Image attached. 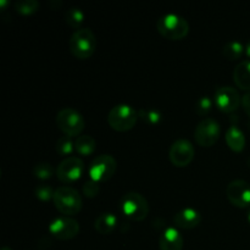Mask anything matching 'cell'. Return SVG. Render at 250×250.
Here are the masks:
<instances>
[{
    "label": "cell",
    "instance_id": "cell-7",
    "mask_svg": "<svg viewBox=\"0 0 250 250\" xmlns=\"http://www.w3.org/2000/svg\"><path fill=\"white\" fill-rule=\"evenodd\" d=\"M117 170V163L114 156L111 155H99L90 163L88 167V175L90 176V180L95 182H106L112 176L115 175Z\"/></svg>",
    "mask_w": 250,
    "mask_h": 250
},
{
    "label": "cell",
    "instance_id": "cell-3",
    "mask_svg": "<svg viewBox=\"0 0 250 250\" xmlns=\"http://www.w3.org/2000/svg\"><path fill=\"white\" fill-rule=\"evenodd\" d=\"M56 210L65 216H75L82 210V198L80 193L72 187H59L55 189L53 198Z\"/></svg>",
    "mask_w": 250,
    "mask_h": 250
},
{
    "label": "cell",
    "instance_id": "cell-19",
    "mask_svg": "<svg viewBox=\"0 0 250 250\" xmlns=\"http://www.w3.org/2000/svg\"><path fill=\"white\" fill-rule=\"evenodd\" d=\"M95 146H97V142L92 136H88V134H81L75 139V150L82 156H88L94 153Z\"/></svg>",
    "mask_w": 250,
    "mask_h": 250
},
{
    "label": "cell",
    "instance_id": "cell-5",
    "mask_svg": "<svg viewBox=\"0 0 250 250\" xmlns=\"http://www.w3.org/2000/svg\"><path fill=\"white\" fill-rule=\"evenodd\" d=\"M56 126L62 132L63 136L70 138L80 137L85 128V120L77 110L72 107H65L56 115Z\"/></svg>",
    "mask_w": 250,
    "mask_h": 250
},
{
    "label": "cell",
    "instance_id": "cell-11",
    "mask_svg": "<svg viewBox=\"0 0 250 250\" xmlns=\"http://www.w3.org/2000/svg\"><path fill=\"white\" fill-rule=\"evenodd\" d=\"M195 150L193 144L188 139H177L171 146L168 159L176 167H186L193 161Z\"/></svg>",
    "mask_w": 250,
    "mask_h": 250
},
{
    "label": "cell",
    "instance_id": "cell-15",
    "mask_svg": "<svg viewBox=\"0 0 250 250\" xmlns=\"http://www.w3.org/2000/svg\"><path fill=\"white\" fill-rule=\"evenodd\" d=\"M183 243L185 241L180 231L175 227H168L159 239V248L160 250H182Z\"/></svg>",
    "mask_w": 250,
    "mask_h": 250
},
{
    "label": "cell",
    "instance_id": "cell-8",
    "mask_svg": "<svg viewBox=\"0 0 250 250\" xmlns=\"http://www.w3.org/2000/svg\"><path fill=\"white\" fill-rule=\"evenodd\" d=\"M220 136H221V127H220L219 122L210 117L202 120L195 127V142L198 143V146H203V148H210L214 146L219 141Z\"/></svg>",
    "mask_w": 250,
    "mask_h": 250
},
{
    "label": "cell",
    "instance_id": "cell-31",
    "mask_svg": "<svg viewBox=\"0 0 250 250\" xmlns=\"http://www.w3.org/2000/svg\"><path fill=\"white\" fill-rule=\"evenodd\" d=\"M1 250H12V249L9 248V247H4V248H2Z\"/></svg>",
    "mask_w": 250,
    "mask_h": 250
},
{
    "label": "cell",
    "instance_id": "cell-24",
    "mask_svg": "<svg viewBox=\"0 0 250 250\" xmlns=\"http://www.w3.org/2000/svg\"><path fill=\"white\" fill-rule=\"evenodd\" d=\"M139 119L143 120L146 125L149 126H154V125H158L161 120L160 112L156 111L153 109H141L138 111Z\"/></svg>",
    "mask_w": 250,
    "mask_h": 250
},
{
    "label": "cell",
    "instance_id": "cell-9",
    "mask_svg": "<svg viewBox=\"0 0 250 250\" xmlns=\"http://www.w3.org/2000/svg\"><path fill=\"white\" fill-rule=\"evenodd\" d=\"M84 172V163L82 159L68 156L59 164L56 176L62 183H73L80 180Z\"/></svg>",
    "mask_w": 250,
    "mask_h": 250
},
{
    "label": "cell",
    "instance_id": "cell-6",
    "mask_svg": "<svg viewBox=\"0 0 250 250\" xmlns=\"http://www.w3.org/2000/svg\"><path fill=\"white\" fill-rule=\"evenodd\" d=\"M120 208H121V211L124 212L125 216L132 221H143L149 214L148 200L137 192L125 194L122 197L121 203H120Z\"/></svg>",
    "mask_w": 250,
    "mask_h": 250
},
{
    "label": "cell",
    "instance_id": "cell-26",
    "mask_svg": "<svg viewBox=\"0 0 250 250\" xmlns=\"http://www.w3.org/2000/svg\"><path fill=\"white\" fill-rule=\"evenodd\" d=\"M212 104H214V102L209 97L200 98L197 102V104H195V111H197L199 116H205V115H208L211 111Z\"/></svg>",
    "mask_w": 250,
    "mask_h": 250
},
{
    "label": "cell",
    "instance_id": "cell-22",
    "mask_svg": "<svg viewBox=\"0 0 250 250\" xmlns=\"http://www.w3.org/2000/svg\"><path fill=\"white\" fill-rule=\"evenodd\" d=\"M38 9L39 2L37 0H20L15 2V10L23 16L36 14Z\"/></svg>",
    "mask_w": 250,
    "mask_h": 250
},
{
    "label": "cell",
    "instance_id": "cell-29",
    "mask_svg": "<svg viewBox=\"0 0 250 250\" xmlns=\"http://www.w3.org/2000/svg\"><path fill=\"white\" fill-rule=\"evenodd\" d=\"M242 105H243V109L246 111V114L250 117V92L244 94V97L242 98Z\"/></svg>",
    "mask_w": 250,
    "mask_h": 250
},
{
    "label": "cell",
    "instance_id": "cell-30",
    "mask_svg": "<svg viewBox=\"0 0 250 250\" xmlns=\"http://www.w3.org/2000/svg\"><path fill=\"white\" fill-rule=\"evenodd\" d=\"M246 55L248 56L249 60H250V41L248 42V44H247V46H246Z\"/></svg>",
    "mask_w": 250,
    "mask_h": 250
},
{
    "label": "cell",
    "instance_id": "cell-28",
    "mask_svg": "<svg viewBox=\"0 0 250 250\" xmlns=\"http://www.w3.org/2000/svg\"><path fill=\"white\" fill-rule=\"evenodd\" d=\"M83 194L85 195L87 198H95L98 194H99L100 192V187H99V183L95 182V181L93 180H89L88 182H85L84 185H83Z\"/></svg>",
    "mask_w": 250,
    "mask_h": 250
},
{
    "label": "cell",
    "instance_id": "cell-14",
    "mask_svg": "<svg viewBox=\"0 0 250 250\" xmlns=\"http://www.w3.org/2000/svg\"><path fill=\"white\" fill-rule=\"evenodd\" d=\"M200 221H202V215L192 208H186V209L181 210L173 217L176 227L182 229H195L197 226H199Z\"/></svg>",
    "mask_w": 250,
    "mask_h": 250
},
{
    "label": "cell",
    "instance_id": "cell-23",
    "mask_svg": "<svg viewBox=\"0 0 250 250\" xmlns=\"http://www.w3.org/2000/svg\"><path fill=\"white\" fill-rule=\"evenodd\" d=\"M55 149H56V153H58L59 155L61 156L71 155V154L73 153V150H75V141H72V139L67 136L61 137V138H59L58 142H56Z\"/></svg>",
    "mask_w": 250,
    "mask_h": 250
},
{
    "label": "cell",
    "instance_id": "cell-32",
    "mask_svg": "<svg viewBox=\"0 0 250 250\" xmlns=\"http://www.w3.org/2000/svg\"><path fill=\"white\" fill-rule=\"evenodd\" d=\"M248 221H249V224H250V209H249V211H248Z\"/></svg>",
    "mask_w": 250,
    "mask_h": 250
},
{
    "label": "cell",
    "instance_id": "cell-21",
    "mask_svg": "<svg viewBox=\"0 0 250 250\" xmlns=\"http://www.w3.org/2000/svg\"><path fill=\"white\" fill-rule=\"evenodd\" d=\"M65 20L68 26L78 31V29H81L83 22H84V14L78 7H71L68 11H66Z\"/></svg>",
    "mask_w": 250,
    "mask_h": 250
},
{
    "label": "cell",
    "instance_id": "cell-10",
    "mask_svg": "<svg viewBox=\"0 0 250 250\" xmlns=\"http://www.w3.org/2000/svg\"><path fill=\"white\" fill-rule=\"evenodd\" d=\"M49 233L59 241H71L80 233V224L68 216L58 217L49 225Z\"/></svg>",
    "mask_w": 250,
    "mask_h": 250
},
{
    "label": "cell",
    "instance_id": "cell-27",
    "mask_svg": "<svg viewBox=\"0 0 250 250\" xmlns=\"http://www.w3.org/2000/svg\"><path fill=\"white\" fill-rule=\"evenodd\" d=\"M54 193L55 190H53V188L48 185H41L34 189V194L42 202H49L50 199H53Z\"/></svg>",
    "mask_w": 250,
    "mask_h": 250
},
{
    "label": "cell",
    "instance_id": "cell-18",
    "mask_svg": "<svg viewBox=\"0 0 250 250\" xmlns=\"http://www.w3.org/2000/svg\"><path fill=\"white\" fill-rule=\"evenodd\" d=\"M117 226V217L112 212H103L95 219L94 229L100 234H110Z\"/></svg>",
    "mask_w": 250,
    "mask_h": 250
},
{
    "label": "cell",
    "instance_id": "cell-13",
    "mask_svg": "<svg viewBox=\"0 0 250 250\" xmlns=\"http://www.w3.org/2000/svg\"><path fill=\"white\" fill-rule=\"evenodd\" d=\"M214 103L220 111L231 114L242 104V97L233 87H221L215 92Z\"/></svg>",
    "mask_w": 250,
    "mask_h": 250
},
{
    "label": "cell",
    "instance_id": "cell-1",
    "mask_svg": "<svg viewBox=\"0 0 250 250\" xmlns=\"http://www.w3.org/2000/svg\"><path fill=\"white\" fill-rule=\"evenodd\" d=\"M97 37L89 28H81L71 36L68 48L76 59L87 60L97 50Z\"/></svg>",
    "mask_w": 250,
    "mask_h": 250
},
{
    "label": "cell",
    "instance_id": "cell-20",
    "mask_svg": "<svg viewBox=\"0 0 250 250\" xmlns=\"http://www.w3.org/2000/svg\"><path fill=\"white\" fill-rule=\"evenodd\" d=\"M222 54H224L229 60L233 61V60H237V59L242 58V55L246 54V48H244V45L241 43V42L233 41V42H229V43H227L226 45L224 46Z\"/></svg>",
    "mask_w": 250,
    "mask_h": 250
},
{
    "label": "cell",
    "instance_id": "cell-25",
    "mask_svg": "<svg viewBox=\"0 0 250 250\" xmlns=\"http://www.w3.org/2000/svg\"><path fill=\"white\" fill-rule=\"evenodd\" d=\"M33 175L36 176V178H38V180H49V178H51V176L54 175V168L50 164L39 163L33 167Z\"/></svg>",
    "mask_w": 250,
    "mask_h": 250
},
{
    "label": "cell",
    "instance_id": "cell-17",
    "mask_svg": "<svg viewBox=\"0 0 250 250\" xmlns=\"http://www.w3.org/2000/svg\"><path fill=\"white\" fill-rule=\"evenodd\" d=\"M226 143L234 153H241L246 148V136L237 126H231L226 131Z\"/></svg>",
    "mask_w": 250,
    "mask_h": 250
},
{
    "label": "cell",
    "instance_id": "cell-4",
    "mask_svg": "<svg viewBox=\"0 0 250 250\" xmlns=\"http://www.w3.org/2000/svg\"><path fill=\"white\" fill-rule=\"evenodd\" d=\"M138 111L127 104H120L112 107L107 114V124L116 132H128L138 121Z\"/></svg>",
    "mask_w": 250,
    "mask_h": 250
},
{
    "label": "cell",
    "instance_id": "cell-12",
    "mask_svg": "<svg viewBox=\"0 0 250 250\" xmlns=\"http://www.w3.org/2000/svg\"><path fill=\"white\" fill-rule=\"evenodd\" d=\"M226 197L237 208H250V183L244 180H234L226 188Z\"/></svg>",
    "mask_w": 250,
    "mask_h": 250
},
{
    "label": "cell",
    "instance_id": "cell-16",
    "mask_svg": "<svg viewBox=\"0 0 250 250\" xmlns=\"http://www.w3.org/2000/svg\"><path fill=\"white\" fill-rule=\"evenodd\" d=\"M233 81L237 87L244 92H250V60H244L236 66Z\"/></svg>",
    "mask_w": 250,
    "mask_h": 250
},
{
    "label": "cell",
    "instance_id": "cell-2",
    "mask_svg": "<svg viewBox=\"0 0 250 250\" xmlns=\"http://www.w3.org/2000/svg\"><path fill=\"white\" fill-rule=\"evenodd\" d=\"M159 33L170 41H182L189 33V23L182 16L176 14H166L156 22Z\"/></svg>",
    "mask_w": 250,
    "mask_h": 250
}]
</instances>
